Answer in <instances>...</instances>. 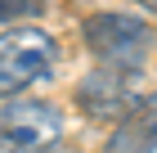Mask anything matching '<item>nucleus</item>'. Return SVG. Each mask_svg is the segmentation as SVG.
I'll use <instances>...</instances> for the list:
<instances>
[{"instance_id": "f257e3e1", "label": "nucleus", "mask_w": 157, "mask_h": 153, "mask_svg": "<svg viewBox=\"0 0 157 153\" xmlns=\"http://www.w3.org/2000/svg\"><path fill=\"white\" fill-rule=\"evenodd\" d=\"M81 32H85V45L94 50V59L108 68L139 72L153 50V27L130 14H94V18H85Z\"/></svg>"}, {"instance_id": "f03ea898", "label": "nucleus", "mask_w": 157, "mask_h": 153, "mask_svg": "<svg viewBox=\"0 0 157 153\" xmlns=\"http://www.w3.org/2000/svg\"><path fill=\"white\" fill-rule=\"evenodd\" d=\"M59 59V45L54 36L40 32V27H13V32L0 36V99L36 86L40 77H49Z\"/></svg>"}, {"instance_id": "7ed1b4c3", "label": "nucleus", "mask_w": 157, "mask_h": 153, "mask_svg": "<svg viewBox=\"0 0 157 153\" xmlns=\"http://www.w3.org/2000/svg\"><path fill=\"white\" fill-rule=\"evenodd\" d=\"M63 135V113L40 99H18L0 108V153H45Z\"/></svg>"}, {"instance_id": "20e7f679", "label": "nucleus", "mask_w": 157, "mask_h": 153, "mask_svg": "<svg viewBox=\"0 0 157 153\" xmlns=\"http://www.w3.org/2000/svg\"><path fill=\"white\" fill-rule=\"evenodd\" d=\"M130 77H135V72H126V68L99 63V68L81 81V90H76L81 108L90 113V117H121V113L135 104V99H130Z\"/></svg>"}, {"instance_id": "39448f33", "label": "nucleus", "mask_w": 157, "mask_h": 153, "mask_svg": "<svg viewBox=\"0 0 157 153\" xmlns=\"http://www.w3.org/2000/svg\"><path fill=\"white\" fill-rule=\"evenodd\" d=\"M103 153H157V90L135 99L117 117V131L108 135Z\"/></svg>"}, {"instance_id": "423d86ee", "label": "nucleus", "mask_w": 157, "mask_h": 153, "mask_svg": "<svg viewBox=\"0 0 157 153\" xmlns=\"http://www.w3.org/2000/svg\"><path fill=\"white\" fill-rule=\"evenodd\" d=\"M40 0H0V23H13V18H23V14H36Z\"/></svg>"}, {"instance_id": "0eeeda50", "label": "nucleus", "mask_w": 157, "mask_h": 153, "mask_svg": "<svg viewBox=\"0 0 157 153\" xmlns=\"http://www.w3.org/2000/svg\"><path fill=\"white\" fill-rule=\"evenodd\" d=\"M144 5H148V9H157V0H144Z\"/></svg>"}]
</instances>
